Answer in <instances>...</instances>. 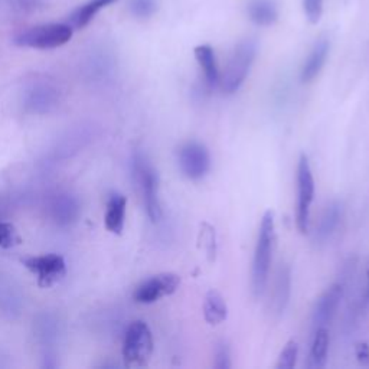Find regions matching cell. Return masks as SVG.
Here are the masks:
<instances>
[{
    "label": "cell",
    "mask_w": 369,
    "mask_h": 369,
    "mask_svg": "<svg viewBox=\"0 0 369 369\" xmlns=\"http://www.w3.org/2000/svg\"><path fill=\"white\" fill-rule=\"evenodd\" d=\"M275 244V221L274 212L271 209L266 211L261 220L258 237L253 260L251 270V290L255 297L263 296L266 286L268 283L270 266L273 260V251Z\"/></svg>",
    "instance_id": "6da1fadb"
},
{
    "label": "cell",
    "mask_w": 369,
    "mask_h": 369,
    "mask_svg": "<svg viewBox=\"0 0 369 369\" xmlns=\"http://www.w3.org/2000/svg\"><path fill=\"white\" fill-rule=\"evenodd\" d=\"M258 51V43L253 38H245L235 45L228 64L221 74L220 85L225 94H234L247 80Z\"/></svg>",
    "instance_id": "7a4b0ae2"
},
{
    "label": "cell",
    "mask_w": 369,
    "mask_h": 369,
    "mask_svg": "<svg viewBox=\"0 0 369 369\" xmlns=\"http://www.w3.org/2000/svg\"><path fill=\"white\" fill-rule=\"evenodd\" d=\"M74 28L67 23L39 25L22 30L13 42L18 46L34 50H55L68 43L72 38Z\"/></svg>",
    "instance_id": "3957f363"
},
{
    "label": "cell",
    "mask_w": 369,
    "mask_h": 369,
    "mask_svg": "<svg viewBox=\"0 0 369 369\" xmlns=\"http://www.w3.org/2000/svg\"><path fill=\"white\" fill-rule=\"evenodd\" d=\"M133 171L140 187L146 212L151 222H159L162 218V205L159 199V178L155 169L142 153H136L133 159Z\"/></svg>",
    "instance_id": "277c9868"
},
{
    "label": "cell",
    "mask_w": 369,
    "mask_h": 369,
    "mask_svg": "<svg viewBox=\"0 0 369 369\" xmlns=\"http://www.w3.org/2000/svg\"><path fill=\"white\" fill-rule=\"evenodd\" d=\"M153 353V335L143 320H136L127 328L123 342V359L126 366H146Z\"/></svg>",
    "instance_id": "5b68a950"
},
{
    "label": "cell",
    "mask_w": 369,
    "mask_h": 369,
    "mask_svg": "<svg viewBox=\"0 0 369 369\" xmlns=\"http://www.w3.org/2000/svg\"><path fill=\"white\" fill-rule=\"evenodd\" d=\"M315 199V178L306 155H302L297 165V209L296 225L302 234H306L310 222V208Z\"/></svg>",
    "instance_id": "8992f818"
},
{
    "label": "cell",
    "mask_w": 369,
    "mask_h": 369,
    "mask_svg": "<svg viewBox=\"0 0 369 369\" xmlns=\"http://www.w3.org/2000/svg\"><path fill=\"white\" fill-rule=\"evenodd\" d=\"M22 264L32 271L41 288H50L59 283L67 274V264L63 255L45 254L36 257H28L22 260Z\"/></svg>",
    "instance_id": "52a82bcc"
},
{
    "label": "cell",
    "mask_w": 369,
    "mask_h": 369,
    "mask_svg": "<svg viewBox=\"0 0 369 369\" xmlns=\"http://www.w3.org/2000/svg\"><path fill=\"white\" fill-rule=\"evenodd\" d=\"M180 172L191 180H199L211 171V155L205 145L199 142L184 143L178 155Z\"/></svg>",
    "instance_id": "ba28073f"
},
{
    "label": "cell",
    "mask_w": 369,
    "mask_h": 369,
    "mask_svg": "<svg viewBox=\"0 0 369 369\" xmlns=\"http://www.w3.org/2000/svg\"><path fill=\"white\" fill-rule=\"evenodd\" d=\"M180 277L175 273H162L145 280L134 290V300L142 304H150L162 297L171 296L178 290Z\"/></svg>",
    "instance_id": "9c48e42d"
},
{
    "label": "cell",
    "mask_w": 369,
    "mask_h": 369,
    "mask_svg": "<svg viewBox=\"0 0 369 369\" xmlns=\"http://www.w3.org/2000/svg\"><path fill=\"white\" fill-rule=\"evenodd\" d=\"M345 286L339 282L332 284L329 288H326L325 293H323L315 307L312 313V321L315 329L317 328H326V325L332 321L337 307L341 304V300L344 297Z\"/></svg>",
    "instance_id": "30bf717a"
},
{
    "label": "cell",
    "mask_w": 369,
    "mask_h": 369,
    "mask_svg": "<svg viewBox=\"0 0 369 369\" xmlns=\"http://www.w3.org/2000/svg\"><path fill=\"white\" fill-rule=\"evenodd\" d=\"M342 217H344V207L341 202H337V201L330 202L325 208L315 231V242L317 245L326 244L332 238L335 231L341 224Z\"/></svg>",
    "instance_id": "8fae6325"
},
{
    "label": "cell",
    "mask_w": 369,
    "mask_h": 369,
    "mask_svg": "<svg viewBox=\"0 0 369 369\" xmlns=\"http://www.w3.org/2000/svg\"><path fill=\"white\" fill-rule=\"evenodd\" d=\"M329 50H330V45L328 39H319L313 45L309 56H307V59L304 61V64L302 67V72H300L302 83L304 84L312 83L320 74L321 68L326 64Z\"/></svg>",
    "instance_id": "7c38bea8"
},
{
    "label": "cell",
    "mask_w": 369,
    "mask_h": 369,
    "mask_svg": "<svg viewBox=\"0 0 369 369\" xmlns=\"http://www.w3.org/2000/svg\"><path fill=\"white\" fill-rule=\"evenodd\" d=\"M291 295V270L287 264H282L279 273L275 275L271 309L273 313L280 316L287 309Z\"/></svg>",
    "instance_id": "4fadbf2b"
},
{
    "label": "cell",
    "mask_w": 369,
    "mask_h": 369,
    "mask_svg": "<svg viewBox=\"0 0 369 369\" xmlns=\"http://www.w3.org/2000/svg\"><path fill=\"white\" fill-rule=\"evenodd\" d=\"M195 59L198 61L199 67H201L207 85L209 88H215L220 85V78L221 74L218 70V63H217V55H215V51L211 45H198L193 50Z\"/></svg>",
    "instance_id": "5bb4252c"
},
{
    "label": "cell",
    "mask_w": 369,
    "mask_h": 369,
    "mask_svg": "<svg viewBox=\"0 0 369 369\" xmlns=\"http://www.w3.org/2000/svg\"><path fill=\"white\" fill-rule=\"evenodd\" d=\"M126 208H127V198L120 193H113L109 199L105 211V228L110 231L112 234L121 235L123 229H125L126 221Z\"/></svg>",
    "instance_id": "9a60e30c"
},
{
    "label": "cell",
    "mask_w": 369,
    "mask_h": 369,
    "mask_svg": "<svg viewBox=\"0 0 369 369\" xmlns=\"http://www.w3.org/2000/svg\"><path fill=\"white\" fill-rule=\"evenodd\" d=\"M250 21L257 26H271L279 19V6L275 0H251L247 8Z\"/></svg>",
    "instance_id": "2e32d148"
},
{
    "label": "cell",
    "mask_w": 369,
    "mask_h": 369,
    "mask_svg": "<svg viewBox=\"0 0 369 369\" xmlns=\"http://www.w3.org/2000/svg\"><path fill=\"white\" fill-rule=\"evenodd\" d=\"M328 350H329V332L326 328H317L313 336L307 368L310 369L325 368L328 363Z\"/></svg>",
    "instance_id": "e0dca14e"
},
{
    "label": "cell",
    "mask_w": 369,
    "mask_h": 369,
    "mask_svg": "<svg viewBox=\"0 0 369 369\" xmlns=\"http://www.w3.org/2000/svg\"><path fill=\"white\" fill-rule=\"evenodd\" d=\"M228 316V307L220 291L209 290L204 302V317L207 323L217 326Z\"/></svg>",
    "instance_id": "ac0fdd59"
},
{
    "label": "cell",
    "mask_w": 369,
    "mask_h": 369,
    "mask_svg": "<svg viewBox=\"0 0 369 369\" xmlns=\"http://www.w3.org/2000/svg\"><path fill=\"white\" fill-rule=\"evenodd\" d=\"M116 2H118V0H89V2H87L85 5H83L74 12L71 18L72 26L76 29L85 28L92 19H94V17L100 10L112 6Z\"/></svg>",
    "instance_id": "d6986e66"
},
{
    "label": "cell",
    "mask_w": 369,
    "mask_h": 369,
    "mask_svg": "<svg viewBox=\"0 0 369 369\" xmlns=\"http://www.w3.org/2000/svg\"><path fill=\"white\" fill-rule=\"evenodd\" d=\"M199 249L204 251L207 258L209 261H215V257H217V234H215V228L204 222L201 225V231H199Z\"/></svg>",
    "instance_id": "ffe728a7"
},
{
    "label": "cell",
    "mask_w": 369,
    "mask_h": 369,
    "mask_svg": "<svg viewBox=\"0 0 369 369\" xmlns=\"http://www.w3.org/2000/svg\"><path fill=\"white\" fill-rule=\"evenodd\" d=\"M299 357V345L296 341H290L280 352L279 361H277V369H291L295 368Z\"/></svg>",
    "instance_id": "44dd1931"
},
{
    "label": "cell",
    "mask_w": 369,
    "mask_h": 369,
    "mask_svg": "<svg viewBox=\"0 0 369 369\" xmlns=\"http://www.w3.org/2000/svg\"><path fill=\"white\" fill-rule=\"evenodd\" d=\"M130 10L134 17L147 19L158 10V0H130Z\"/></svg>",
    "instance_id": "7402d4cb"
},
{
    "label": "cell",
    "mask_w": 369,
    "mask_h": 369,
    "mask_svg": "<svg viewBox=\"0 0 369 369\" xmlns=\"http://www.w3.org/2000/svg\"><path fill=\"white\" fill-rule=\"evenodd\" d=\"M21 238L12 222H0V249L9 250L19 244Z\"/></svg>",
    "instance_id": "603a6c76"
},
{
    "label": "cell",
    "mask_w": 369,
    "mask_h": 369,
    "mask_svg": "<svg viewBox=\"0 0 369 369\" xmlns=\"http://www.w3.org/2000/svg\"><path fill=\"white\" fill-rule=\"evenodd\" d=\"M323 5H325V0H303V10L306 19L312 25L320 22L323 14Z\"/></svg>",
    "instance_id": "cb8c5ba5"
},
{
    "label": "cell",
    "mask_w": 369,
    "mask_h": 369,
    "mask_svg": "<svg viewBox=\"0 0 369 369\" xmlns=\"http://www.w3.org/2000/svg\"><path fill=\"white\" fill-rule=\"evenodd\" d=\"M213 366L217 369H229L231 363V350L225 341H221L215 346V362Z\"/></svg>",
    "instance_id": "d4e9b609"
},
{
    "label": "cell",
    "mask_w": 369,
    "mask_h": 369,
    "mask_svg": "<svg viewBox=\"0 0 369 369\" xmlns=\"http://www.w3.org/2000/svg\"><path fill=\"white\" fill-rule=\"evenodd\" d=\"M355 355L361 365H369V346L365 342H361L355 346Z\"/></svg>",
    "instance_id": "484cf974"
},
{
    "label": "cell",
    "mask_w": 369,
    "mask_h": 369,
    "mask_svg": "<svg viewBox=\"0 0 369 369\" xmlns=\"http://www.w3.org/2000/svg\"><path fill=\"white\" fill-rule=\"evenodd\" d=\"M361 307L362 309H366V307H369V271H368V286H366V290H365V293H363L362 300H361Z\"/></svg>",
    "instance_id": "4316f807"
}]
</instances>
